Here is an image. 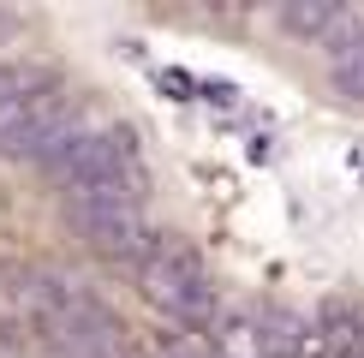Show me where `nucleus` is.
<instances>
[{
	"mask_svg": "<svg viewBox=\"0 0 364 358\" xmlns=\"http://www.w3.org/2000/svg\"><path fill=\"white\" fill-rule=\"evenodd\" d=\"M144 298L156 310H168L173 322H186V328H209L221 317V293H215V281H209V268L203 257L186 245V239H173V233H161V251L144 263Z\"/></svg>",
	"mask_w": 364,
	"mask_h": 358,
	"instance_id": "nucleus-1",
	"label": "nucleus"
},
{
	"mask_svg": "<svg viewBox=\"0 0 364 358\" xmlns=\"http://www.w3.org/2000/svg\"><path fill=\"white\" fill-rule=\"evenodd\" d=\"M328 78H335L341 96L364 102V24H358V18L328 42Z\"/></svg>",
	"mask_w": 364,
	"mask_h": 358,
	"instance_id": "nucleus-2",
	"label": "nucleus"
},
{
	"mask_svg": "<svg viewBox=\"0 0 364 358\" xmlns=\"http://www.w3.org/2000/svg\"><path fill=\"white\" fill-rule=\"evenodd\" d=\"M281 24L293 30V36H311L316 48H328V42H335L341 30L353 24V12H341V6H287Z\"/></svg>",
	"mask_w": 364,
	"mask_h": 358,
	"instance_id": "nucleus-3",
	"label": "nucleus"
},
{
	"mask_svg": "<svg viewBox=\"0 0 364 358\" xmlns=\"http://www.w3.org/2000/svg\"><path fill=\"white\" fill-rule=\"evenodd\" d=\"M18 96H24V72L0 66V108H6V102H18Z\"/></svg>",
	"mask_w": 364,
	"mask_h": 358,
	"instance_id": "nucleus-4",
	"label": "nucleus"
},
{
	"mask_svg": "<svg viewBox=\"0 0 364 358\" xmlns=\"http://www.w3.org/2000/svg\"><path fill=\"white\" fill-rule=\"evenodd\" d=\"M161 358H215V347H209V340H179V347H168Z\"/></svg>",
	"mask_w": 364,
	"mask_h": 358,
	"instance_id": "nucleus-5",
	"label": "nucleus"
}]
</instances>
